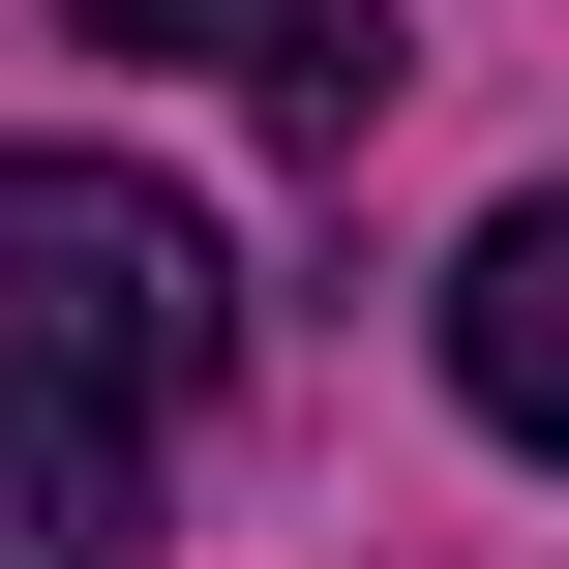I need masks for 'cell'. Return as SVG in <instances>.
<instances>
[{"instance_id": "cell-1", "label": "cell", "mask_w": 569, "mask_h": 569, "mask_svg": "<svg viewBox=\"0 0 569 569\" xmlns=\"http://www.w3.org/2000/svg\"><path fill=\"white\" fill-rule=\"evenodd\" d=\"M0 330L180 420V390L240 360V240H210V210H180L150 150H0Z\"/></svg>"}, {"instance_id": "cell-2", "label": "cell", "mask_w": 569, "mask_h": 569, "mask_svg": "<svg viewBox=\"0 0 569 569\" xmlns=\"http://www.w3.org/2000/svg\"><path fill=\"white\" fill-rule=\"evenodd\" d=\"M60 30H90V60H210V90H240V120H300V150H360V120L420 90V30H390V0H60Z\"/></svg>"}, {"instance_id": "cell-3", "label": "cell", "mask_w": 569, "mask_h": 569, "mask_svg": "<svg viewBox=\"0 0 569 569\" xmlns=\"http://www.w3.org/2000/svg\"><path fill=\"white\" fill-rule=\"evenodd\" d=\"M0 569H150V390L0 330Z\"/></svg>"}, {"instance_id": "cell-4", "label": "cell", "mask_w": 569, "mask_h": 569, "mask_svg": "<svg viewBox=\"0 0 569 569\" xmlns=\"http://www.w3.org/2000/svg\"><path fill=\"white\" fill-rule=\"evenodd\" d=\"M450 390H480L510 450H569V180H540V210H480V240H450Z\"/></svg>"}]
</instances>
